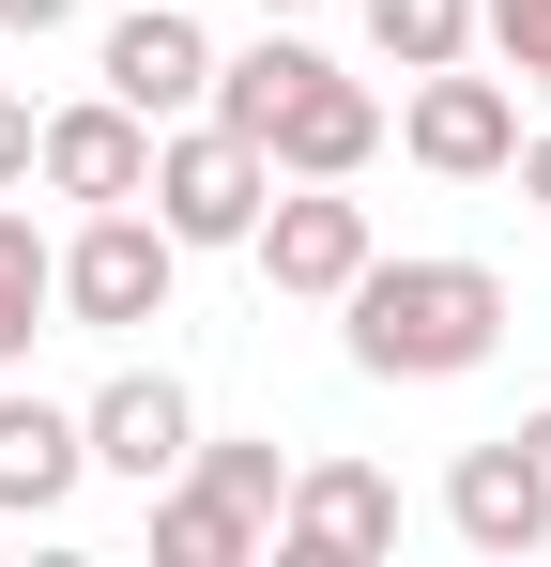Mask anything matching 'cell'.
Wrapping results in <instances>:
<instances>
[{
  "instance_id": "obj_21",
  "label": "cell",
  "mask_w": 551,
  "mask_h": 567,
  "mask_svg": "<svg viewBox=\"0 0 551 567\" xmlns=\"http://www.w3.org/2000/svg\"><path fill=\"white\" fill-rule=\"evenodd\" d=\"M506 445H521V461H537V491H551V414H521V430H506Z\"/></svg>"
},
{
  "instance_id": "obj_5",
  "label": "cell",
  "mask_w": 551,
  "mask_h": 567,
  "mask_svg": "<svg viewBox=\"0 0 551 567\" xmlns=\"http://www.w3.org/2000/svg\"><path fill=\"white\" fill-rule=\"evenodd\" d=\"M92 78L138 107V123H199V107H215V47H199L184 0H123V31L92 47Z\"/></svg>"
},
{
  "instance_id": "obj_23",
  "label": "cell",
  "mask_w": 551,
  "mask_h": 567,
  "mask_svg": "<svg viewBox=\"0 0 551 567\" xmlns=\"http://www.w3.org/2000/svg\"><path fill=\"white\" fill-rule=\"evenodd\" d=\"M261 16H306V0H261Z\"/></svg>"
},
{
  "instance_id": "obj_22",
  "label": "cell",
  "mask_w": 551,
  "mask_h": 567,
  "mask_svg": "<svg viewBox=\"0 0 551 567\" xmlns=\"http://www.w3.org/2000/svg\"><path fill=\"white\" fill-rule=\"evenodd\" d=\"M521 199H537V215H551V138H521Z\"/></svg>"
},
{
  "instance_id": "obj_15",
  "label": "cell",
  "mask_w": 551,
  "mask_h": 567,
  "mask_svg": "<svg viewBox=\"0 0 551 567\" xmlns=\"http://www.w3.org/2000/svg\"><path fill=\"white\" fill-rule=\"evenodd\" d=\"M367 47H383L398 78H429V62H475V0H367Z\"/></svg>"
},
{
  "instance_id": "obj_4",
  "label": "cell",
  "mask_w": 551,
  "mask_h": 567,
  "mask_svg": "<svg viewBox=\"0 0 551 567\" xmlns=\"http://www.w3.org/2000/svg\"><path fill=\"white\" fill-rule=\"evenodd\" d=\"M398 154H414V169H445V185H490V169H521V93H506V78L429 62L414 107H398Z\"/></svg>"
},
{
  "instance_id": "obj_9",
  "label": "cell",
  "mask_w": 551,
  "mask_h": 567,
  "mask_svg": "<svg viewBox=\"0 0 551 567\" xmlns=\"http://www.w3.org/2000/svg\"><path fill=\"white\" fill-rule=\"evenodd\" d=\"M276 553H291V567H367V553H398V491H383L367 461H306L291 506H276Z\"/></svg>"
},
{
  "instance_id": "obj_17",
  "label": "cell",
  "mask_w": 551,
  "mask_h": 567,
  "mask_svg": "<svg viewBox=\"0 0 551 567\" xmlns=\"http://www.w3.org/2000/svg\"><path fill=\"white\" fill-rule=\"evenodd\" d=\"M184 475H215V491H230V506H246L261 537H276V506H291V461H276V445H199Z\"/></svg>"
},
{
  "instance_id": "obj_18",
  "label": "cell",
  "mask_w": 551,
  "mask_h": 567,
  "mask_svg": "<svg viewBox=\"0 0 551 567\" xmlns=\"http://www.w3.org/2000/svg\"><path fill=\"white\" fill-rule=\"evenodd\" d=\"M475 31H490L521 78H551V0H475Z\"/></svg>"
},
{
  "instance_id": "obj_12",
  "label": "cell",
  "mask_w": 551,
  "mask_h": 567,
  "mask_svg": "<svg viewBox=\"0 0 551 567\" xmlns=\"http://www.w3.org/2000/svg\"><path fill=\"white\" fill-rule=\"evenodd\" d=\"M92 475V430L62 399H31V383H0V522H46L62 491Z\"/></svg>"
},
{
  "instance_id": "obj_24",
  "label": "cell",
  "mask_w": 551,
  "mask_h": 567,
  "mask_svg": "<svg viewBox=\"0 0 551 567\" xmlns=\"http://www.w3.org/2000/svg\"><path fill=\"white\" fill-rule=\"evenodd\" d=\"M537 107H551V78H537Z\"/></svg>"
},
{
  "instance_id": "obj_19",
  "label": "cell",
  "mask_w": 551,
  "mask_h": 567,
  "mask_svg": "<svg viewBox=\"0 0 551 567\" xmlns=\"http://www.w3.org/2000/svg\"><path fill=\"white\" fill-rule=\"evenodd\" d=\"M31 138H46V123H31V93H0V185H31Z\"/></svg>"
},
{
  "instance_id": "obj_14",
  "label": "cell",
  "mask_w": 551,
  "mask_h": 567,
  "mask_svg": "<svg viewBox=\"0 0 551 567\" xmlns=\"http://www.w3.org/2000/svg\"><path fill=\"white\" fill-rule=\"evenodd\" d=\"M46 307H62V246L0 199V369H31V338H46Z\"/></svg>"
},
{
  "instance_id": "obj_7",
  "label": "cell",
  "mask_w": 551,
  "mask_h": 567,
  "mask_svg": "<svg viewBox=\"0 0 551 567\" xmlns=\"http://www.w3.org/2000/svg\"><path fill=\"white\" fill-rule=\"evenodd\" d=\"M246 246H261V277H276V291H306V307H337V291L383 261V246H367V199H337V185H276Z\"/></svg>"
},
{
  "instance_id": "obj_16",
  "label": "cell",
  "mask_w": 551,
  "mask_h": 567,
  "mask_svg": "<svg viewBox=\"0 0 551 567\" xmlns=\"http://www.w3.org/2000/svg\"><path fill=\"white\" fill-rule=\"evenodd\" d=\"M306 62H322V47H291V31H261L246 62H215V123H230V138H261L276 107H291V78H306Z\"/></svg>"
},
{
  "instance_id": "obj_11",
  "label": "cell",
  "mask_w": 551,
  "mask_h": 567,
  "mask_svg": "<svg viewBox=\"0 0 551 567\" xmlns=\"http://www.w3.org/2000/svg\"><path fill=\"white\" fill-rule=\"evenodd\" d=\"M77 430H92V475H138V491H169V475L199 461V414H184V383H169V369H123Z\"/></svg>"
},
{
  "instance_id": "obj_20",
  "label": "cell",
  "mask_w": 551,
  "mask_h": 567,
  "mask_svg": "<svg viewBox=\"0 0 551 567\" xmlns=\"http://www.w3.org/2000/svg\"><path fill=\"white\" fill-rule=\"evenodd\" d=\"M62 16H77V0H0V31H62Z\"/></svg>"
},
{
  "instance_id": "obj_6",
  "label": "cell",
  "mask_w": 551,
  "mask_h": 567,
  "mask_svg": "<svg viewBox=\"0 0 551 567\" xmlns=\"http://www.w3.org/2000/svg\"><path fill=\"white\" fill-rule=\"evenodd\" d=\"M31 185H46V199H77V215H107V199H154V123H138L123 93L46 107V138H31Z\"/></svg>"
},
{
  "instance_id": "obj_13",
  "label": "cell",
  "mask_w": 551,
  "mask_h": 567,
  "mask_svg": "<svg viewBox=\"0 0 551 567\" xmlns=\"http://www.w3.org/2000/svg\"><path fill=\"white\" fill-rule=\"evenodd\" d=\"M261 553L276 537L215 491V475H169V491H154V567H261Z\"/></svg>"
},
{
  "instance_id": "obj_1",
  "label": "cell",
  "mask_w": 551,
  "mask_h": 567,
  "mask_svg": "<svg viewBox=\"0 0 551 567\" xmlns=\"http://www.w3.org/2000/svg\"><path fill=\"white\" fill-rule=\"evenodd\" d=\"M337 307H353V369L367 383H459V369H490V338H506V277L490 261H367Z\"/></svg>"
},
{
  "instance_id": "obj_3",
  "label": "cell",
  "mask_w": 551,
  "mask_h": 567,
  "mask_svg": "<svg viewBox=\"0 0 551 567\" xmlns=\"http://www.w3.org/2000/svg\"><path fill=\"white\" fill-rule=\"evenodd\" d=\"M261 199H276V154H261V138H230L215 107H199V123H154V215H169L184 246H246Z\"/></svg>"
},
{
  "instance_id": "obj_2",
  "label": "cell",
  "mask_w": 551,
  "mask_h": 567,
  "mask_svg": "<svg viewBox=\"0 0 551 567\" xmlns=\"http://www.w3.org/2000/svg\"><path fill=\"white\" fill-rule=\"evenodd\" d=\"M169 277H184V230L138 215V199H107V215H77V246H62V322L138 338V322H169Z\"/></svg>"
},
{
  "instance_id": "obj_8",
  "label": "cell",
  "mask_w": 551,
  "mask_h": 567,
  "mask_svg": "<svg viewBox=\"0 0 551 567\" xmlns=\"http://www.w3.org/2000/svg\"><path fill=\"white\" fill-rule=\"evenodd\" d=\"M261 154H276V185H353L367 154H383V93H367V78H337V62H306V78H291V107L261 123Z\"/></svg>"
},
{
  "instance_id": "obj_10",
  "label": "cell",
  "mask_w": 551,
  "mask_h": 567,
  "mask_svg": "<svg viewBox=\"0 0 551 567\" xmlns=\"http://www.w3.org/2000/svg\"><path fill=\"white\" fill-rule=\"evenodd\" d=\"M445 537H459V553H490V567H537V553H551V491H537V461H521V445H459V475H445Z\"/></svg>"
}]
</instances>
